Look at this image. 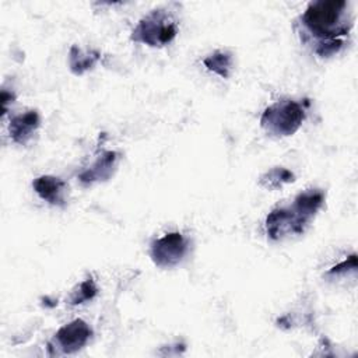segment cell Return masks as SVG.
Here are the masks:
<instances>
[{
	"mask_svg": "<svg viewBox=\"0 0 358 358\" xmlns=\"http://www.w3.org/2000/svg\"><path fill=\"white\" fill-rule=\"evenodd\" d=\"M308 222L292 207H278L266 217V234L273 241L284 239L289 235H301L306 229Z\"/></svg>",
	"mask_w": 358,
	"mask_h": 358,
	"instance_id": "obj_5",
	"label": "cell"
},
{
	"mask_svg": "<svg viewBox=\"0 0 358 358\" xmlns=\"http://www.w3.org/2000/svg\"><path fill=\"white\" fill-rule=\"evenodd\" d=\"M295 180V175L287 169V168H282V166H275L267 172H264L262 176H260V186H263L264 189H268V190H274V189H278L287 183H292Z\"/></svg>",
	"mask_w": 358,
	"mask_h": 358,
	"instance_id": "obj_13",
	"label": "cell"
},
{
	"mask_svg": "<svg viewBox=\"0 0 358 358\" xmlns=\"http://www.w3.org/2000/svg\"><path fill=\"white\" fill-rule=\"evenodd\" d=\"M302 42L320 57L337 55L347 43L354 18L345 0L310 1L298 20Z\"/></svg>",
	"mask_w": 358,
	"mask_h": 358,
	"instance_id": "obj_1",
	"label": "cell"
},
{
	"mask_svg": "<svg viewBox=\"0 0 358 358\" xmlns=\"http://www.w3.org/2000/svg\"><path fill=\"white\" fill-rule=\"evenodd\" d=\"M99 59V52L92 49H81L77 45H73L69 50V66L70 70L77 76H81L85 71L94 69Z\"/></svg>",
	"mask_w": 358,
	"mask_h": 358,
	"instance_id": "obj_11",
	"label": "cell"
},
{
	"mask_svg": "<svg viewBox=\"0 0 358 358\" xmlns=\"http://www.w3.org/2000/svg\"><path fill=\"white\" fill-rule=\"evenodd\" d=\"M324 204V193L319 189H309L305 192H301L292 203V208L302 215L308 222H310L317 211Z\"/></svg>",
	"mask_w": 358,
	"mask_h": 358,
	"instance_id": "obj_10",
	"label": "cell"
},
{
	"mask_svg": "<svg viewBox=\"0 0 358 358\" xmlns=\"http://www.w3.org/2000/svg\"><path fill=\"white\" fill-rule=\"evenodd\" d=\"M32 187L46 203L56 207H63L66 204L67 183L63 179L52 175H42L34 179Z\"/></svg>",
	"mask_w": 358,
	"mask_h": 358,
	"instance_id": "obj_8",
	"label": "cell"
},
{
	"mask_svg": "<svg viewBox=\"0 0 358 358\" xmlns=\"http://www.w3.org/2000/svg\"><path fill=\"white\" fill-rule=\"evenodd\" d=\"M98 292V287L92 278H87L81 281L70 294L69 303L71 305H81L87 301H91Z\"/></svg>",
	"mask_w": 358,
	"mask_h": 358,
	"instance_id": "obj_14",
	"label": "cell"
},
{
	"mask_svg": "<svg viewBox=\"0 0 358 358\" xmlns=\"http://www.w3.org/2000/svg\"><path fill=\"white\" fill-rule=\"evenodd\" d=\"M179 27L166 8H155L145 14L131 31V41L151 48H161L171 43L178 35Z\"/></svg>",
	"mask_w": 358,
	"mask_h": 358,
	"instance_id": "obj_2",
	"label": "cell"
},
{
	"mask_svg": "<svg viewBox=\"0 0 358 358\" xmlns=\"http://www.w3.org/2000/svg\"><path fill=\"white\" fill-rule=\"evenodd\" d=\"M355 270H357V255L352 253L345 260H343L337 266L331 267L327 271V275H343V274H348L350 271L355 273Z\"/></svg>",
	"mask_w": 358,
	"mask_h": 358,
	"instance_id": "obj_15",
	"label": "cell"
},
{
	"mask_svg": "<svg viewBox=\"0 0 358 358\" xmlns=\"http://www.w3.org/2000/svg\"><path fill=\"white\" fill-rule=\"evenodd\" d=\"M203 64L214 74L228 78L234 70V56L229 50L218 49L203 59Z\"/></svg>",
	"mask_w": 358,
	"mask_h": 358,
	"instance_id": "obj_12",
	"label": "cell"
},
{
	"mask_svg": "<svg viewBox=\"0 0 358 358\" xmlns=\"http://www.w3.org/2000/svg\"><path fill=\"white\" fill-rule=\"evenodd\" d=\"M119 159L120 155L116 151H102L94 162L78 175L80 182L83 185H92L108 180L115 173Z\"/></svg>",
	"mask_w": 358,
	"mask_h": 358,
	"instance_id": "obj_7",
	"label": "cell"
},
{
	"mask_svg": "<svg viewBox=\"0 0 358 358\" xmlns=\"http://www.w3.org/2000/svg\"><path fill=\"white\" fill-rule=\"evenodd\" d=\"M190 248L189 239L180 232H168L157 238L150 245V257L155 266L171 268L179 264Z\"/></svg>",
	"mask_w": 358,
	"mask_h": 358,
	"instance_id": "obj_4",
	"label": "cell"
},
{
	"mask_svg": "<svg viewBox=\"0 0 358 358\" xmlns=\"http://www.w3.org/2000/svg\"><path fill=\"white\" fill-rule=\"evenodd\" d=\"M306 110L294 99L275 101L260 116V126L274 137H288L298 131L305 120Z\"/></svg>",
	"mask_w": 358,
	"mask_h": 358,
	"instance_id": "obj_3",
	"label": "cell"
},
{
	"mask_svg": "<svg viewBox=\"0 0 358 358\" xmlns=\"http://www.w3.org/2000/svg\"><path fill=\"white\" fill-rule=\"evenodd\" d=\"M92 329L83 319H74L62 326L49 344L50 354H73L81 350L91 338Z\"/></svg>",
	"mask_w": 358,
	"mask_h": 358,
	"instance_id": "obj_6",
	"label": "cell"
},
{
	"mask_svg": "<svg viewBox=\"0 0 358 358\" xmlns=\"http://www.w3.org/2000/svg\"><path fill=\"white\" fill-rule=\"evenodd\" d=\"M41 126V116L38 110H27L24 113L11 117L8 124V133L15 144L25 145L36 133Z\"/></svg>",
	"mask_w": 358,
	"mask_h": 358,
	"instance_id": "obj_9",
	"label": "cell"
}]
</instances>
